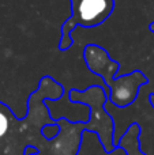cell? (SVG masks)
I'll list each match as a JSON object with an SVG mask.
<instances>
[{
    "label": "cell",
    "mask_w": 154,
    "mask_h": 155,
    "mask_svg": "<svg viewBox=\"0 0 154 155\" xmlns=\"http://www.w3.org/2000/svg\"><path fill=\"white\" fill-rule=\"evenodd\" d=\"M83 60L90 72L100 76L108 88V104L116 107H127L138 98L142 86L149 83V78L135 70L123 76H116L119 61L111 59L108 51L97 44H87L83 48Z\"/></svg>",
    "instance_id": "cell-1"
},
{
    "label": "cell",
    "mask_w": 154,
    "mask_h": 155,
    "mask_svg": "<svg viewBox=\"0 0 154 155\" xmlns=\"http://www.w3.org/2000/svg\"><path fill=\"white\" fill-rule=\"evenodd\" d=\"M68 99L72 104H82L89 106L90 118L87 121H70L63 118V123L70 129H78L79 134L83 131L94 132L97 135L100 143L106 154H112L115 151L113 147V135H115V123L112 116L106 112L105 104L108 101L104 87L93 84L86 90L79 91L76 88H71L68 91Z\"/></svg>",
    "instance_id": "cell-2"
},
{
    "label": "cell",
    "mask_w": 154,
    "mask_h": 155,
    "mask_svg": "<svg viewBox=\"0 0 154 155\" xmlns=\"http://www.w3.org/2000/svg\"><path fill=\"white\" fill-rule=\"evenodd\" d=\"M71 16L60 26L62 37L59 41L60 52H67L72 46V30L76 26L97 27L102 25L115 10V0H70Z\"/></svg>",
    "instance_id": "cell-3"
},
{
    "label": "cell",
    "mask_w": 154,
    "mask_h": 155,
    "mask_svg": "<svg viewBox=\"0 0 154 155\" xmlns=\"http://www.w3.org/2000/svg\"><path fill=\"white\" fill-rule=\"evenodd\" d=\"M141 134L142 127L139 124H130L120 137L117 147L123 148L126 155H147L146 153L141 151Z\"/></svg>",
    "instance_id": "cell-4"
},
{
    "label": "cell",
    "mask_w": 154,
    "mask_h": 155,
    "mask_svg": "<svg viewBox=\"0 0 154 155\" xmlns=\"http://www.w3.org/2000/svg\"><path fill=\"white\" fill-rule=\"evenodd\" d=\"M11 118H16L15 113H12V110L10 109L8 105H5L4 102H0V139L7 134L8 128H10V120Z\"/></svg>",
    "instance_id": "cell-5"
},
{
    "label": "cell",
    "mask_w": 154,
    "mask_h": 155,
    "mask_svg": "<svg viewBox=\"0 0 154 155\" xmlns=\"http://www.w3.org/2000/svg\"><path fill=\"white\" fill-rule=\"evenodd\" d=\"M149 102H150V105H152V107L154 109V93L149 94Z\"/></svg>",
    "instance_id": "cell-6"
},
{
    "label": "cell",
    "mask_w": 154,
    "mask_h": 155,
    "mask_svg": "<svg viewBox=\"0 0 154 155\" xmlns=\"http://www.w3.org/2000/svg\"><path fill=\"white\" fill-rule=\"evenodd\" d=\"M149 30H150L152 33H154V22H152V23L149 25Z\"/></svg>",
    "instance_id": "cell-7"
}]
</instances>
